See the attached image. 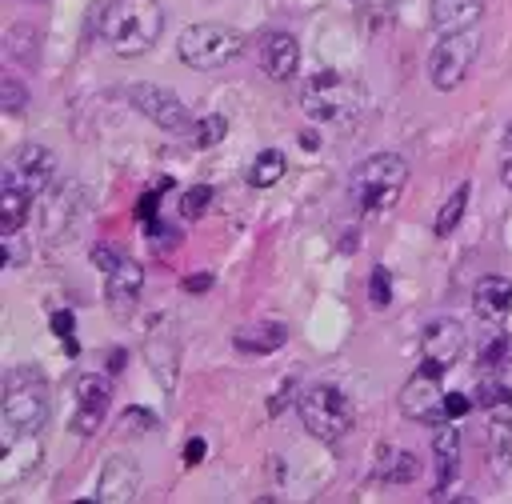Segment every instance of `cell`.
<instances>
[{"label":"cell","instance_id":"6da1fadb","mask_svg":"<svg viewBox=\"0 0 512 504\" xmlns=\"http://www.w3.org/2000/svg\"><path fill=\"white\" fill-rule=\"evenodd\" d=\"M52 412L48 380L36 364H12L4 372V396H0V420L4 436H40Z\"/></svg>","mask_w":512,"mask_h":504},{"label":"cell","instance_id":"7a4b0ae2","mask_svg":"<svg viewBox=\"0 0 512 504\" xmlns=\"http://www.w3.org/2000/svg\"><path fill=\"white\" fill-rule=\"evenodd\" d=\"M96 28L116 56H144L160 40L164 16L156 0H108L100 4Z\"/></svg>","mask_w":512,"mask_h":504},{"label":"cell","instance_id":"3957f363","mask_svg":"<svg viewBox=\"0 0 512 504\" xmlns=\"http://www.w3.org/2000/svg\"><path fill=\"white\" fill-rule=\"evenodd\" d=\"M408 184V160L396 156V152H376L368 160H360L348 176V192H352V204L364 212V216H380L388 208H396L400 192Z\"/></svg>","mask_w":512,"mask_h":504},{"label":"cell","instance_id":"277c9868","mask_svg":"<svg viewBox=\"0 0 512 504\" xmlns=\"http://www.w3.org/2000/svg\"><path fill=\"white\" fill-rule=\"evenodd\" d=\"M308 120H320V124H348L360 104H364V92L352 76L336 72V68H324L316 72L308 84H304V96H300Z\"/></svg>","mask_w":512,"mask_h":504},{"label":"cell","instance_id":"5b68a950","mask_svg":"<svg viewBox=\"0 0 512 504\" xmlns=\"http://www.w3.org/2000/svg\"><path fill=\"white\" fill-rule=\"evenodd\" d=\"M480 412H484V448L492 472H504L512 460V388L500 376H480Z\"/></svg>","mask_w":512,"mask_h":504},{"label":"cell","instance_id":"8992f818","mask_svg":"<svg viewBox=\"0 0 512 504\" xmlns=\"http://www.w3.org/2000/svg\"><path fill=\"white\" fill-rule=\"evenodd\" d=\"M176 52H180V60L188 68L212 72V68L232 64L244 52V36L236 28H224V24H192V28L180 32Z\"/></svg>","mask_w":512,"mask_h":504},{"label":"cell","instance_id":"52a82bcc","mask_svg":"<svg viewBox=\"0 0 512 504\" xmlns=\"http://www.w3.org/2000/svg\"><path fill=\"white\" fill-rule=\"evenodd\" d=\"M300 420L320 444H340L352 432V404L336 384H312L300 396Z\"/></svg>","mask_w":512,"mask_h":504},{"label":"cell","instance_id":"ba28073f","mask_svg":"<svg viewBox=\"0 0 512 504\" xmlns=\"http://www.w3.org/2000/svg\"><path fill=\"white\" fill-rule=\"evenodd\" d=\"M480 56V28H468V32H448L432 44L428 52V76H432V88L440 92H452L464 84V76L472 72Z\"/></svg>","mask_w":512,"mask_h":504},{"label":"cell","instance_id":"9c48e42d","mask_svg":"<svg viewBox=\"0 0 512 504\" xmlns=\"http://www.w3.org/2000/svg\"><path fill=\"white\" fill-rule=\"evenodd\" d=\"M124 96L144 120H152L164 132H192V124H196L192 112L184 108V100L164 84H128Z\"/></svg>","mask_w":512,"mask_h":504},{"label":"cell","instance_id":"30bf717a","mask_svg":"<svg viewBox=\"0 0 512 504\" xmlns=\"http://www.w3.org/2000/svg\"><path fill=\"white\" fill-rule=\"evenodd\" d=\"M464 344H468V332H464L460 320H452V316L428 320L424 332H420V368L444 376V372L456 368V360L464 356Z\"/></svg>","mask_w":512,"mask_h":504},{"label":"cell","instance_id":"8fae6325","mask_svg":"<svg viewBox=\"0 0 512 504\" xmlns=\"http://www.w3.org/2000/svg\"><path fill=\"white\" fill-rule=\"evenodd\" d=\"M52 172H56V156L44 148V144H24L12 152V160L4 164V176L0 184H12L20 192H28L32 200L52 184Z\"/></svg>","mask_w":512,"mask_h":504},{"label":"cell","instance_id":"7c38bea8","mask_svg":"<svg viewBox=\"0 0 512 504\" xmlns=\"http://www.w3.org/2000/svg\"><path fill=\"white\" fill-rule=\"evenodd\" d=\"M448 396L440 388V372H428L420 368L404 388H400V412L404 420H416V424H440L448 420Z\"/></svg>","mask_w":512,"mask_h":504},{"label":"cell","instance_id":"4fadbf2b","mask_svg":"<svg viewBox=\"0 0 512 504\" xmlns=\"http://www.w3.org/2000/svg\"><path fill=\"white\" fill-rule=\"evenodd\" d=\"M108 400H112V388H108V380H104V376H96V372L80 376V380H76V412H72V432L92 436V432L100 428L104 412H108Z\"/></svg>","mask_w":512,"mask_h":504},{"label":"cell","instance_id":"5bb4252c","mask_svg":"<svg viewBox=\"0 0 512 504\" xmlns=\"http://www.w3.org/2000/svg\"><path fill=\"white\" fill-rule=\"evenodd\" d=\"M140 288H144V268L136 260H120L112 272H104V300H108L116 320L132 316V308L140 300Z\"/></svg>","mask_w":512,"mask_h":504},{"label":"cell","instance_id":"9a60e30c","mask_svg":"<svg viewBox=\"0 0 512 504\" xmlns=\"http://www.w3.org/2000/svg\"><path fill=\"white\" fill-rule=\"evenodd\" d=\"M432 456H436V484H432V496L444 500L448 496V484L456 480L460 472V428L456 420H440L432 424Z\"/></svg>","mask_w":512,"mask_h":504},{"label":"cell","instance_id":"2e32d148","mask_svg":"<svg viewBox=\"0 0 512 504\" xmlns=\"http://www.w3.org/2000/svg\"><path fill=\"white\" fill-rule=\"evenodd\" d=\"M136 492H140V468L132 464V456H108V464L100 468V480H96V500L124 504Z\"/></svg>","mask_w":512,"mask_h":504},{"label":"cell","instance_id":"e0dca14e","mask_svg":"<svg viewBox=\"0 0 512 504\" xmlns=\"http://www.w3.org/2000/svg\"><path fill=\"white\" fill-rule=\"evenodd\" d=\"M260 68H264V76H272V80H292L296 68H300V44H296V36H288V32H268V36L260 40Z\"/></svg>","mask_w":512,"mask_h":504},{"label":"cell","instance_id":"ac0fdd59","mask_svg":"<svg viewBox=\"0 0 512 504\" xmlns=\"http://www.w3.org/2000/svg\"><path fill=\"white\" fill-rule=\"evenodd\" d=\"M484 16V0H432V28L436 36L468 32Z\"/></svg>","mask_w":512,"mask_h":504},{"label":"cell","instance_id":"d6986e66","mask_svg":"<svg viewBox=\"0 0 512 504\" xmlns=\"http://www.w3.org/2000/svg\"><path fill=\"white\" fill-rule=\"evenodd\" d=\"M472 308H476L480 320L500 324V320L512 312V280H504V276H484V280L472 288Z\"/></svg>","mask_w":512,"mask_h":504},{"label":"cell","instance_id":"ffe728a7","mask_svg":"<svg viewBox=\"0 0 512 504\" xmlns=\"http://www.w3.org/2000/svg\"><path fill=\"white\" fill-rule=\"evenodd\" d=\"M284 340H288V324H280V320H260V324H248L232 336V344L240 352H256V356L284 348Z\"/></svg>","mask_w":512,"mask_h":504},{"label":"cell","instance_id":"44dd1931","mask_svg":"<svg viewBox=\"0 0 512 504\" xmlns=\"http://www.w3.org/2000/svg\"><path fill=\"white\" fill-rule=\"evenodd\" d=\"M512 360V340L504 336V328H488L476 344V368L480 376H500Z\"/></svg>","mask_w":512,"mask_h":504},{"label":"cell","instance_id":"7402d4cb","mask_svg":"<svg viewBox=\"0 0 512 504\" xmlns=\"http://www.w3.org/2000/svg\"><path fill=\"white\" fill-rule=\"evenodd\" d=\"M28 212H32V196L12 184H0V236H20Z\"/></svg>","mask_w":512,"mask_h":504},{"label":"cell","instance_id":"603a6c76","mask_svg":"<svg viewBox=\"0 0 512 504\" xmlns=\"http://www.w3.org/2000/svg\"><path fill=\"white\" fill-rule=\"evenodd\" d=\"M280 176H284V152H276V148H264L248 164V184L252 188H272V184H280Z\"/></svg>","mask_w":512,"mask_h":504},{"label":"cell","instance_id":"cb8c5ba5","mask_svg":"<svg viewBox=\"0 0 512 504\" xmlns=\"http://www.w3.org/2000/svg\"><path fill=\"white\" fill-rule=\"evenodd\" d=\"M468 192H472L468 184H456V192H452V196L440 204L436 224H432V228H436V236H448V232L460 224V216H464V208H468Z\"/></svg>","mask_w":512,"mask_h":504},{"label":"cell","instance_id":"d4e9b609","mask_svg":"<svg viewBox=\"0 0 512 504\" xmlns=\"http://www.w3.org/2000/svg\"><path fill=\"white\" fill-rule=\"evenodd\" d=\"M224 132H228V120H224L220 112H208V116H200V120L192 124V144H196V148H212V144L224 140Z\"/></svg>","mask_w":512,"mask_h":504},{"label":"cell","instance_id":"484cf974","mask_svg":"<svg viewBox=\"0 0 512 504\" xmlns=\"http://www.w3.org/2000/svg\"><path fill=\"white\" fill-rule=\"evenodd\" d=\"M416 476H420V464L412 452H396L392 464H380V480H388V484H412Z\"/></svg>","mask_w":512,"mask_h":504},{"label":"cell","instance_id":"4316f807","mask_svg":"<svg viewBox=\"0 0 512 504\" xmlns=\"http://www.w3.org/2000/svg\"><path fill=\"white\" fill-rule=\"evenodd\" d=\"M0 108L12 112V116L28 108V88H24L16 76H4V80H0Z\"/></svg>","mask_w":512,"mask_h":504},{"label":"cell","instance_id":"83f0119b","mask_svg":"<svg viewBox=\"0 0 512 504\" xmlns=\"http://www.w3.org/2000/svg\"><path fill=\"white\" fill-rule=\"evenodd\" d=\"M368 300H372V308H388L392 304V276H388L384 264H376L372 276H368Z\"/></svg>","mask_w":512,"mask_h":504},{"label":"cell","instance_id":"f1b7e54d","mask_svg":"<svg viewBox=\"0 0 512 504\" xmlns=\"http://www.w3.org/2000/svg\"><path fill=\"white\" fill-rule=\"evenodd\" d=\"M208 200H212V188H208V184H196V188H188V192L180 196V216H184V220H196V216H204Z\"/></svg>","mask_w":512,"mask_h":504},{"label":"cell","instance_id":"f546056e","mask_svg":"<svg viewBox=\"0 0 512 504\" xmlns=\"http://www.w3.org/2000/svg\"><path fill=\"white\" fill-rule=\"evenodd\" d=\"M72 328H76V320H72V312H68V308H64V312H52V332H56V336L68 344V352L76 356V340H72Z\"/></svg>","mask_w":512,"mask_h":504},{"label":"cell","instance_id":"4dcf8cb0","mask_svg":"<svg viewBox=\"0 0 512 504\" xmlns=\"http://www.w3.org/2000/svg\"><path fill=\"white\" fill-rule=\"evenodd\" d=\"M120 424H124V428H132V432H148V428H156V416H152V412H144V408H128V412L120 416Z\"/></svg>","mask_w":512,"mask_h":504},{"label":"cell","instance_id":"1f68e13d","mask_svg":"<svg viewBox=\"0 0 512 504\" xmlns=\"http://www.w3.org/2000/svg\"><path fill=\"white\" fill-rule=\"evenodd\" d=\"M120 260H124V256H120V252H116L112 244H92V264H96V268L112 272V268H116Z\"/></svg>","mask_w":512,"mask_h":504},{"label":"cell","instance_id":"d6a6232c","mask_svg":"<svg viewBox=\"0 0 512 504\" xmlns=\"http://www.w3.org/2000/svg\"><path fill=\"white\" fill-rule=\"evenodd\" d=\"M500 180L504 188H512V124L504 128V144H500Z\"/></svg>","mask_w":512,"mask_h":504},{"label":"cell","instance_id":"836d02e7","mask_svg":"<svg viewBox=\"0 0 512 504\" xmlns=\"http://www.w3.org/2000/svg\"><path fill=\"white\" fill-rule=\"evenodd\" d=\"M156 208H160V188H152V192H144V196H140V204H136V216L148 224V220H156Z\"/></svg>","mask_w":512,"mask_h":504},{"label":"cell","instance_id":"e575fe53","mask_svg":"<svg viewBox=\"0 0 512 504\" xmlns=\"http://www.w3.org/2000/svg\"><path fill=\"white\" fill-rule=\"evenodd\" d=\"M444 408H448V420H460V416L472 412V400H468L464 392H448V404H444Z\"/></svg>","mask_w":512,"mask_h":504},{"label":"cell","instance_id":"d590c367","mask_svg":"<svg viewBox=\"0 0 512 504\" xmlns=\"http://www.w3.org/2000/svg\"><path fill=\"white\" fill-rule=\"evenodd\" d=\"M204 452H208V444H204L200 436H192V440L184 444V464H200V460H204Z\"/></svg>","mask_w":512,"mask_h":504},{"label":"cell","instance_id":"8d00e7d4","mask_svg":"<svg viewBox=\"0 0 512 504\" xmlns=\"http://www.w3.org/2000/svg\"><path fill=\"white\" fill-rule=\"evenodd\" d=\"M208 284H212V276H188V280H184V288H188V292H204Z\"/></svg>","mask_w":512,"mask_h":504}]
</instances>
